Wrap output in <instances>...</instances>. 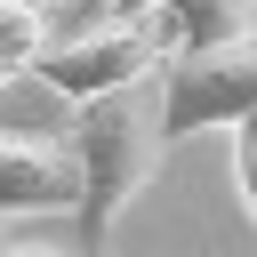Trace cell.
<instances>
[{"mask_svg":"<svg viewBox=\"0 0 257 257\" xmlns=\"http://www.w3.org/2000/svg\"><path fill=\"white\" fill-rule=\"evenodd\" d=\"M64 145H72V169H80V201H72V217H80V257H104L112 233H120V217H128V201L161 177V153H169L145 80L72 104V137H64Z\"/></svg>","mask_w":257,"mask_h":257,"instance_id":"cell-1","label":"cell"},{"mask_svg":"<svg viewBox=\"0 0 257 257\" xmlns=\"http://www.w3.org/2000/svg\"><path fill=\"white\" fill-rule=\"evenodd\" d=\"M153 112H161V137L185 145L201 128H233L241 112H257V24L217 40V48H193V56H169L153 72Z\"/></svg>","mask_w":257,"mask_h":257,"instance_id":"cell-2","label":"cell"},{"mask_svg":"<svg viewBox=\"0 0 257 257\" xmlns=\"http://www.w3.org/2000/svg\"><path fill=\"white\" fill-rule=\"evenodd\" d=\"M161 64H169V56L153 48L145 16H137V8H104L96 24L48 40L32 72H40V88H56L64 104H88V96H104V88H137V80H153Z\"/></svg>","mask_w":257,"mask_h":257,"instance_id":"cell-3","label":"cell"},{"mask_svg":"<svg viewBox=\"0 0 257 257\" xmlns=\"http://www.w3.org/2000/svg\"><path fill=\"white\" fill-rule=\"evenodd\" d=\"M72 201H80L72 145L0 128V217H72Z\"/></svg>","mask_w":257,"mask_h":257,"instance_id":"cell-4","label":"cell"},{"mask_svg":"<svg viewBox=\"0 0 257 257\" xmlns=\"http://www.w3.org/2000/svg\"><path fill=\"white\" fill-rule=\"evenodd\" d=\"M145 32L161 56H193V48H217L233 32L257 24V0H137Z\"/></svg>","mask_w":257,"mask_h":257,"instance_id":"cell-5","label":"cell"},{"mask_svg":"<svg viewBox=\"0 0 257 257\" xmlns=\"http://www.w3.org/2000/svg\"><path fill=\"white\" fill-rule=\"evenodd\" d=\"M48 40H56V32H48V8H40V0H0V80L32 72Z\"/></svg>","mask_w":257,"mask_h":257,"instance_id":"cell-6","label":"cell"},{"mask_svg":"<svg viewBox=\"0 0 257 257\" xmlns=\"http://www.w3.org/2000/svg\"><path fill=\"white\" fill-rule=\"evenodd\" d=\"M233 185H241V209H249V225H257V112L233 120Z\"/></svg>","mask_w":257,"mask_h":257,"instance_id":"cell-7","label":"cell"},{"mask_svg":"<svg viewBox=\"0 0 257 257\" xmlns=\"http://www.w3.org/2000/svg\"><path fill=\"white\" fill-rule=\"evenodd\" d=\"M0 257H64V249H48V241H16V249H8V241H0Z\"/></svg>","mask_w":257,"mask_h":257,"instance_id":"cell-8","label":"cell"},{"mask_svg":"<svg viewBox=\"0 0 257 257\" xmlns=\"http://www.w3.org/2000/svg\"><path fill=\"white\" fill-rule=\"evenodd\" d=\"M88 8H96V0H88Z\"/></svg>","mask_w":257,"mask_h":257,"instance_id":"cell-9","label":"cell"}]
</instances>
